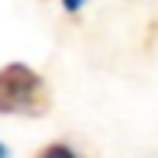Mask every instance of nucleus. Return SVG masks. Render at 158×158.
Returning <instances> with one entry per match:
<instances>
[{
	"mask_svg": "<svg viewBox=\"0 0 158 158\" xmlns=\"http://www.w3.org/2000/svg\"><path fill=\"white\" fill-rule=\"evenodd\" d=\"M0 158H7V148H4V141H0Z\"/></svg>",
	"mask_w": 158,
	"mask_h": 158,
	"instance_id": "obj_4",
	"label": "nucleus"
},
{
	"mask_svg": "<svg viewBox=\"0 0 158 158\" xmlns=\"http://www.w3.org/2000/svg\"><path fill=\"white\" fill-rule=\"evenodd\" d=\"M83 4H86V0H62V7H65L69 14H76V10H83Z\"/></svg>",
	"mask_w": 158,
	"mask_h": 158,
	"instance_id": "obj_3",
	"label": "nucleus"
},
{
	"mask_svg": "<svg viewBox=\"0 0 158 158\" xmlns=\"http://www.w3.org/2000/svg\"><path fill=\"white\" fill-rule=\"evenodd\" d=\"M38 158H76V151H72L69 144L55 141V144H48V148H41V155H38Z\"/></svg>",
	"mask_w": 158,
	"mask_h": 158,
	"instance_id": "obj_2",
	"label": "nucleus"
},
{
	"mask_svg": "<svg viewBox=\"0 0 158 158\" xmlns=\"http://www.w3.org/2000/svg\"><path fill=\"white\" fill-rule=\"evenodd\" d=\"M52 107L45 79L24 62L0 65V114L4 117H41Z\"/></svg>",
	"mask_w": 158,
	"mask_h": 158,
	"instance_id": "obj_1",
	"label": "nucleus"
}]
</instances>
